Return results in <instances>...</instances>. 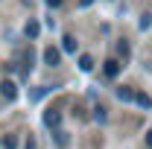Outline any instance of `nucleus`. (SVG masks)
<instances>
[{
    "label": "nucleus",
    "mask_w": 152,
    "mask_h": 149,
    "mask_svg": "<svg viewBox=\"0 0 152 149\" xmlns=\"http://www.w3.org/2000/svg\"><path fill=\"white\" fill-rule=\"evenodd\" d=\"M44 61H47L50 67H56L58 61H61V53H58L56 47H47V50H44Z\"/></svg>",
    "instance_id": "1"
},
{
    "label": "nucleus",
    "mask_w": 152,
    "mask_h": 149,
    "mask_svg": "<svg viewBox=\"0 0 152 149\" xmlns=\"http://www.w3.org/2000/svg\"><path fill=\"white\" fill-rule=\"evenodd\" d=\"M102 70H105V76H108V79H114V76L120 73V61H117V58H108Z\"/></svg>",
    "instance_id": "2"
},
{
    "label": "nucleus",
    "mask_w": 152,
    "mask_h": 149,
    "mask_svg": "<svg viewBox=\"0 0 152 149\" xmlns=\"http://www.w3.org/2000/svg\"><path fill=\"white\" fill-rule=\"evenodd\" d=\"M0 93H3L6 99H15V93H18V88H15V82H3V85H0Z\"/></svg>",
    "instance_id": "3"
},
{
    "label": "nucleus",
    "mask_w": 152,
    "mask_h": 149,
    "mask_svg": "<svg viewBox=\"0 0 152 149\" xmlns=\"http://www.w3.org/2000/svg\"><path fill=\"white\" fill-rule=\"evenodd\" d=\"M58 120H61V114H58V111H53V108H50V111H44V123H47L50 129L58 126Z\"/></svg>",
    "instance_id": "4"
},
{
    "label": "nucleus",
    "mask_w": 152,
    "mask_h": 149,
    "mask_svg": "<svg viewBox=\"0 0 152 149\" xmlns=\"http://www.w3.org/2000/svg\"><path fill=\"white\" fill-rule=\"evenodd\" d=\"M38 32H41V26H38L35 20H29L26 23V38H38Z\"/></svg>",
    "instance_id": "5"
},
{
    "label": "nucleus",
    "mask_w": 152,
    "mask_h": 149,
    "mask_svg": "<svg viewBox=\"0 0 152 149\" xmlns=\"http://www.w3.org/2000/svg\"><path fill=\"white\" fill-rule=\"evenodd\" d=\"M117 96H120V99H126V102H129V99H134V96H137V93H134L132 88H117Z\"/></svg>",
    "instance_id": "6"
},
{
    "label": "nucleus",
    "mask_w": 152,
    "mask_h": 149,
    "mask_svg": "<svg viewBox=\"0 0 152 149\" xmlns=\"http://www.w3.org/2000/svg\"><path fill=\"white\" fill-rule=\"evenodd\" d=\"M61 47H64L67 53H73V50H76V38L73 35H64V44H61Z\"/></svg>",
    "instance_id": "7"
},
{
    "label": "nucleus",
    "mask_w": 152,
    "mask_h": 149,
    "mask_svg": "<svg viewBox=\"0 0 152 149\" xmlns=\"http://www.w3.org/2000/svg\"><path fill=\"white\" fill-rule=\"evenodd\" d=\"M79 67H82V70H91V67H94V58H91V56H82V58H79Z\"/></svg>",
    "instance_id": "8"
},
{
    "label": "nucleus",
    "mask_w": 152,
    "mask_h": 149,
    "mask_svg": "<svg viewBox=\"0 0 152 149\" xmlns=\"http://www.w3.org/2000/svg\"><path fill=\"white\" fill-rule=\"evenodd\" d=\"M134 99H137V105H143V108H152V99L146 96V93H137Z\"/></svg>",
    "instance_id": "9"
},
{
    "label": "nucleus",
    "mask_w": 152,
    "mask_h": 149,
    "mask_svg": "<svg viewBox=\"0 0 152 149\" xmlns=\"http://www.w3.org/2000/svg\"><path fill=\"white\" fill-rule=\"evenodd\" d=\"M117 53L126 58V56H129V44H126V41H120V44H117Z\"/></svg>",
    "instance_id": "10"
},
{
    "label": "nucleus",
    "mask_w": 152,
    "mask_h": 149,
    "mask_svg": "<svg viewBox=\"0 0 152 149\" xmlns=\"http://www.w3.org/2000/svg\"><path fill=\"white\" fill-rule=\"evenodd\" d=\"M47 6H53V9H56V6H61V0H47Z\"/></svg>",
    "instance_id": "11"
},
{
    "label": "nucleus",
    "mask_w": 152,
    "mask_h": 149,
    "mask_svg": "<svg viewBox=\"0 0 152 149\" xmlns=\"http://www.w3.org/2000/svg\"><path fill=\"white\" fill-rule=\"evenodd\" d=\"M146 143H149V146H152V129L146 131Z\"/></svg>",
    "instance_id": "12"
},
{
    "label": "nucleus",
    "mask_w": 152,
    "mask_h": 149,
    "mask_svg": "<svg viewBox=\"0 0 152 149\" xmlns=\"http://www.w3.org/2000/svg\"><path fill=\"white\" fill-rule=\"evenodd\" d=\"M91 3H94V0H79V6H91Z\"/></svg>",
    "instance_id": "13"
}]
</instances>
